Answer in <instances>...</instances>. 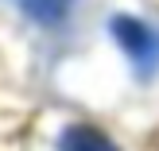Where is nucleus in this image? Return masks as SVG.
Here are the masks:
<instances>
[{"label": "nucleus", "instance_id": "f257e3e1", "mask_svg": "<svg viewBox=\"0 0 159 151\" xmlns=\"http://www.w3.org/2000/svg\"><path fill=\"white\" fill-rule=\"evenodd\" d=\"M109 31L120 43V51L132 58V66H136L140 78H152L159 70V31L155 27L140 23L136 16H113L109 20Z\"/></svg>", "mask_w": 159, "mask_h": 151}, {"label": "nucleus", "instance_id": "f03ea898", "mask_svg": "<svg viewBox=\"0 0 159 151\" xmlns=\"http://www.w3.org/2000/svg\"><path fill=\"white\" fill-rule=\"evenodd\" d=\"M58 151H116V144L105 136V132L78 124V128H66V136H62Z\"/></svg>", "mask_w": 159, "mask_h": 151}, {"label": "nucleus", "instance_id": "7ed1b4c3", "mask_svg": "<svg viewBox=\"0 0 159 151\" xmlns=\"http://www.w3.org/2000/svg\"><path fill=\"white\" fill-rule=\"evenodd\" d=\"M70 4H74V0H16V8L27 12L35 23H58L62 16L70 12Z\"/></svg>", "mask_w": 159, "mask_h": 151}]
</instances>
